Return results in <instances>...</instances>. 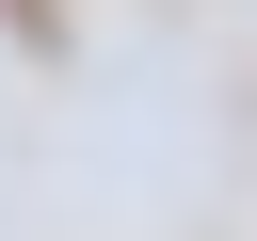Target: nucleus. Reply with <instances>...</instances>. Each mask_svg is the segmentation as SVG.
<instances>
[{"label":"nucleus","instance_id":"1","mask_svg":"<svg viewBox=\"0 0 257 241\" xmlns=\"http://www.w3.org/2000/svg\"><path fill=\"white\" fill-rule=\"evenodd\" d=\"M0 16H16V32H32V48H64V0H0Z\"/></svg>","mask_w":257,"mask_h":241}]
</instances>
